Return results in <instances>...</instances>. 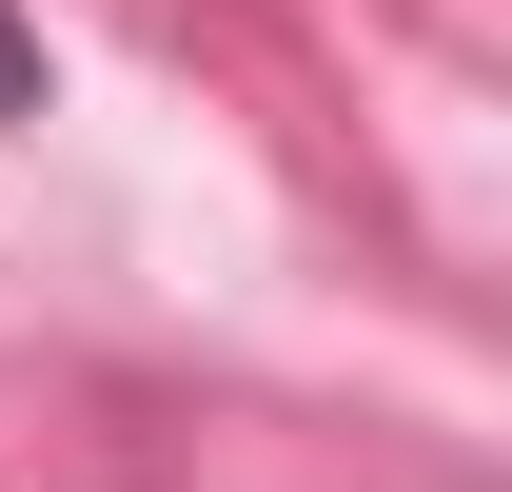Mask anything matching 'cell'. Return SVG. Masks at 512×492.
<instances>
[{"instance_id": "1", "label": "cell", "mask_w": 512, "mask_h": 492, "mask_svg": "<svg viewBox=\"0 0 512 492\" xmlns=\"http://www.w3.org/2000/svg\"><path fill=\"white\" fill-rule=\"evenodd\" d=\"M40 119V20H20V0H0V138Z\"/></svg>"}]
</instances>
